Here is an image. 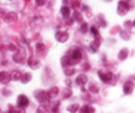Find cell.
<instances>
[{
    "label": "cell",
    "mask_w": 135,
    "mask_h": 113,
    "mask_svg": "<svg viewBox=\"0 0 135 113\" xmlns=\"http://www.w3.org/2000/svg\"><path fill=\"white\" fill-rule=\"evenodd\" d=\"M35 98H37L41 104H48L49 99H51L48 93H46V92H44V91H38L37 94H35Z\"/></svg>",
    "instance_id": "cell-1"
},
{
    "label": "cell",
    "mask_w": 135,
    "mask_h": 113,
    "mask_svg": "<svg viewBox=\"0 0 135 113\" xmlns=\"http://www.w3.org/2000/svg\"><path fill=\"white\" fill-rule=\"evenodd\" d=\"M45 1H46V0H37V4L39 5V6H41V5L45 4Z\"/></svg>",
    "instance_id": "cell-19"
},
{
    "label": "cell",
    "mask_w": 135,
    "mask_h": 113,
    "mask_svg": "<svg viewBox=\"0 0 135 113\" xmlns=\"http://www.w3.org/2000/svg\"><path fill=\"white\" fill-rule=\"evenodd\" d=\"M31 79H32V75H31L30 73H26V74H22L21 75V79H20V80H21L24 84H26V83H28Z\"/></svg>",
    "instance_id": "cell-11"
},
{
    "label": "cell",
    "mask_w": 135,
    "mask_h": 113,
    "mask_svg": "<svg viewBox=\"0 0 135 113\" xmlns=\"http://www.w3.org/2000/svg\"><path fill=\"white\" fill-rule=\"evenodd\" d=\"M81 59V53H80V51H78V49H75V51L72 52V56L69 57V60H71V62H78L79 60Z\"/></svg>",
    "instance_id": "cell-3"
},
{
    "label": "cell",
    "mask_w": 135,
    "mask_h": 113,
    "mask_svg": "<svg viewBox=\"0 0 135 113\" xmlns=\"http://www.w3.org/2000/svg\"><path fill=\"white\" fill-rule=\"evenodd\" d=\"M11 79V75L7 72H0V83L2 84H7Z\"/></svg>",
    "instance_id": "cell-5"
},
{
    "label": "cell",
    "mask_w": 135,
    "mask_h": 113,
    "mask_svg": "<svg viewBox=\"0 0 135 113\" xmlns=\"http://www.w3.org/2000/svg\"><path fill=\"white\" fill-rule=\"evenodd\" d=\"M44 48H45V46H44L42 44H38V45H37V49H38V51H42Z\"/></svg>",
    "instance_id": "cell-18"
},
{
    "label": "cell",
    "mask_w": 135,
    "mask_h": 113,
    "mask_svg": "<svg viewBox=\"0 0 135 113\" xmlns=\"http://www.w3.org/2000/svg\"><path fill=\"white\" fill-rule=\"evenodd\" d=\"M56 40L60 41V43H64V41L67 40V38H68V34L66 32H58L56 33Z\"/></svg>",
    "instance_id": "cell-6"
},
{
    "label": "cell",
    "mask_w": 135,
    "mask_h": 113,
    "mask_svg": "<svg viewBox=\"0 0 135 113\" xmlns=\"http://www.w3.org/2000/svg\"><path fill=\"white\" fill-rule=\"evenodd\" d=\"M28 104H30V101H28L27 97L26 96H19V98H18V105H19L20 107H27Z\"/></svg>",
    "instance_id": "cell-2"
},
{
    "label": "cell",
    "mask_w": 135,
    "mask_h": 113,
    "mask_svg": "<svg viewBox=\"0 0 135 113\" xmlns=\"http://www.w3.org/2000/svg\"><path fill=\"white\" fill-rule=\"evenodd\" d=\"M87 81V78H86V75H79L78 77V79H76V83L79 84V85H82V84H85Z\"/></svg>",
    "instance_id": "cell-13"
},
{
    "label": "cell",
    "mask_w": 135,
    "mask_h": 113,
    "mask_svg": "<svg viewBox=\"0 0 135 113\" xmlns=\"http://www.w3.org/2000/svg\"><path fill=\"white\" fill-rule=\"evenodd\" d=\"M65 1V4H67V2H69V0H64Z\"/></svg>",
    "instance_id": "cell-23"
},
{
    "label": "cell",
    "mask_w": 135,
    "mask_h": 113,
    "mask_svg": "<svg viewBox=\"0 0 135 113\" xmlns=\"http://www.w3.org/2000/svg\"><path fill=\"white\" fill-rule=\"evenodd\" d=\"M133 83H129V81H127L126 84H124V93H131L132 91H133Z\"/></svg>",
    "instance_id": "cell-8"
},
{
    "label": "cell",
    "mask_w": 135,
    "mask_h": 113,
    "mask_svg": "<svg viewBox=\"0 0 135 113\" xmlns=\"http://www.w3.org/2000/svg\"><path fill=\"white\" fill-rule=\"evenodd\" d=\"M28 65H30L32 68H38L39 67V60H37L34 57L30 58V59H28Z\"/></svg>",
    "instance_id": "cell-7"
},
{
    "label": "cell",
    "mask_w": 135,
    "mask_h": 113,
    "mask_svg": "<svg viewBox=\"0 0 135 113\" xmlns=\"http://www.w3.org/2000/svg\"><path fill=\"white\" fill-rule=\"evenodd\" d=\"M38 113H46V111H44L42 107H39V109H38Z\"/></svg>",
    "instance_id": "cell-20"
},
{
    "label": "cell",
    "mask_w": 135,
    "mask_h": 113,
    "mask_svg": "<svg viewBox=\"0 0 135 113\" xmlns=\"http://www.w3.org/2000/svg\"><path fill=\"white\" fill-rule=\"evenodd\" d=\"M15 19H17V14H15V13H8V14L5 17V21H7V22H11Z\"/></svg>",
    "instance_id": "cell-10"
},
{
    "label": "cell",
    "mask_w": 135,
    "mask_h": 113,
    "mask_svg": "<svg viewBox=\"0 0 135 113\" xmlns=\"http://www.w3.org/2000/svg\"><path fill=\"white\" fill-rule=\"evenodd\" d=\"M58 87H52L51 88V91H49V93H48V96H49V98H54V97H56L58 96Z\"/></svg>",
    "instance_id": "cell-12"
},
{
    "label": "cell",
    "mask_w": 135,
    "mask_h": 113,
    "mask_svg": "<svg viewBox=\"0 0 135 113\" xmlns=\"http://www.w3.org/2000/svg\"><path fill=\"white\" fill-rule=\"evenodd\" d=\"M90 31H92V32H93V33H94V34H95V35H97V34H98V31H97V30H95V27H92V30H90Z\"/></svg>",
    "instance_id": "cell-21"
},
{
    "label": "cell",
    "mask_w": 135,
    "mask_h": 113,
    "mask_svg": "<svg viewBox=\"0 0 135 113\" xmlns=\"http://www.w3.org/2000/svg\"><path fill=\"white\" fill-rule=\"evenodd\" d=\"M76 110H78V105H74V106H69L68 107V111H71V112H75V111H76Z\"/></svg>",
    "instance_id": "cell-17"
},
{
    "label": "cell",
    "mask_w": 135,
    "mask_h": 113,
    "mask_svg": "<svg viewBox=\"0 0 135 113\" xmlns=\"http://www.w3.org/2000/svg\"><path fill=\"white\" fill-rule=\"evenodd\" d=\"M99 77H100L103 81H108L112 78V73L105 72V71H99Z\"/></svg>",
    "instance_id": "cell-4"
},
{
    "label": "cell",
    "mask_w": 135,
    "mask_h": 113,
    "mask_svg": "<svg viewBox=\"0 0 135 113\" xmlns=\"http://www.w3.org/2000/svg\"><path fill=\"white\" fill-rule=\"evenodd\" d=\"M0 113H1V110H0Z\"/></svg>",
    "instance_id": "cell-24"
},
{
    "label": "cell",
    "mask_w": 135,
    "mask_h": 113,
    "mask_svg": "<svg viewBox=\"0 0 135 113\" xmlns=\"http://www.w3.org/2000/svg\"><path fill=\"white\" fill-rule=\"evenodd\" d=\"M61 14L62 15H64V17H68V15H69V8H68V7H62V8H61Z\"/></svg>",
    "instance_id": "cell-15"
},
{
    "label": "cell",
    "mask_w": 135,
    "mask_h": 113,
    "mask_svg": "<svg viewBox=\"0 0 135 113\" xmlns=\"http://www.w3.org/2000/svg\"><path fill=\"white\" fill-rule=\"evenodd\" d=\"M94 110L93 109H90V107H88V106H84L81 110H80V113H92Z\"/></svg>",
    "instance_id": "cell-14"
},
{
    "label": "cell",
    "mask_w": 135,
    "mask_h": 113,
    "mask_svg": "<svg viewBox=\"0 0 135 113\" xmlns=\"http://www.w3.org/2000/svg\"><path fill=\"white\" fill-rule=\"evenodd\" d=\"M11 79L12 80H20L21 79V73L19 71H13L11 74Z\"/></svg>",
    "instance_id": "cell-9"
},
{
    "label": "cell",
    "mask_w": 135,
    "mask_h": 113,
    "mask_svg": "<svg viewBox=\"0 0 135 113\" xmlns=\"http://www.w3.org/2000/svg\"><path fill=\"white\" fill-rule=\"evenodd\" d=\"M74 73V70H69V71H66V74H72Z\"/></svg>",
    "instance_id": "cell-22"
},
{
    "label": "cell",
    "mask_w": 135,
    "mask_h": 113,
    "mask_svg": "<svg viewBox=\"0 0 135 113\" xmlns=\"http://www.w3.org/2000/svg\"><path fill=\"white\" fill-rule=\"evenodd\" d=\"M8 113H24V111H19V110L14 109V107H9Z\"/></svg>",
    "instance_id": "cell-16"
}]
</instances>
